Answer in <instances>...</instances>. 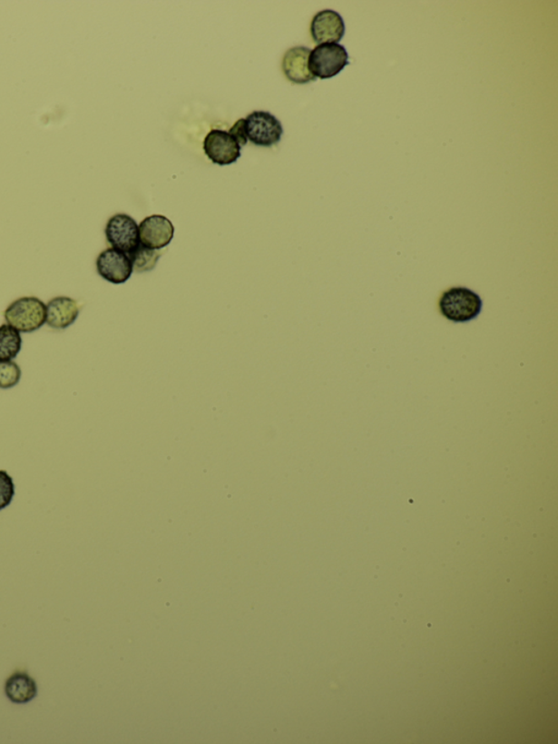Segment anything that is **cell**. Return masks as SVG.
<instances>
[{
    "label": "cell",
    "instance_id": "6da1fadb",
    "mask_svg": "<svg viewBox=\"0 0 558 744\" xmlns=\"http://www.w3.org/2000/svg\"><path fill=\"white\" fill-rule=\"evenodd\" d=\"M481 297L465 287H453L444 293L438 307L444 317L454 322H468L482 312Z\"/></svg>",
    "mask_w": 558,
    "mask_h": 744
},
{
    "label": "cell",
    "instance_id": "7a4b0ae2",
    "mask_svg": "<svg viewBox=\"0 0 558 744\" xmlns=\"http://www.w3.org/2000/svg\"><path fill=\"white\" fill-rule=\"evenodd\" d=\"M5 320L19 332H35L46 323V305L37 297H21L10 303Z\"/></svg>",
    "mask_w": 558,
    "mask_h": 744
},
{
    "label": "cell",
    "instance_id": "3957f363",
    "mask_svg": "<svg viewBox=\"0 0 558 744\" xmlns=\"http://www.w3.org/2000/svg\"><path fill=\"white\" fill-rule=\"evenodd\" d=\"M349 64L348 53L338 43L319 45L308 56V70L316 79H330L338 75Z\"/></svg>",
    "mask_w": 558,
    "mask_h": 744
},
{
    "label": "cell",
    "instance_id": "277c9868",
    "mask_svg": "<svg viewBox=\"0 0 558 744\" xmlns=\"http://www.w3.org/2000/svg\"><path fill=\"white\" fill-rule=\"evenodd\" d=\"M245 123L248 141L254 145L269 148L283 137V124L269 112L254 111L245 118Z\"/></svg>",
    "mask_w": 558,
    "mask_h": 744
},
{
    "label": "cell",
    "instance_id": "5b68a950",
    "mask_svg": "<svg viewBox=\"0 0 558 744\" xmlns=\"http://www.w3.org/2000/svg\"><path fill=\"white\" fill-rule=\"evenodd\" d=\"M105 235L112 248L129 254L140 244L139 226L132 216L118 213L108 220Z\"/></svg>",
    "mask_w": 558,
    "mask_h": 744
},
{
    "label": "cell",
    "instance_id": "8992f818",
    "mask_svg": "<svg viewBox=\"0 0 558 744\" xmlns=\"http://www.w3.org/2000/svg\"><path fill=\"white\" fill-rule=\"evenodd\" d=\"M203 150L214 164H234L241 156V146L229 132L212 129L204 139Z\"/></svg>",
    "mask_w": 558,
    "mask_h": 744
},
{
    "label": "cell",
    "instance_id": "52a82bcc",
    "mask_svg": "<svg viewBox=\"0 0 558 744\" xmlns=\"http://www.w3.org/2000/svg\"><path fill=\"white\" fill-rule=\"evenodd\" d=\"M96 270L103 279L112 284H123L132 278L133 267L126 253L108 248L96 260Z\"/></svg>",
    "mask_w": 558,
    "mask_h": 744
},
{
    "label": "cell",
    "instance_id": "ba28073f",
    "mask_svg": "<svg viewBox=\"0 0 558 744\" xmlns=\"http://www.w3.org/2000/svg\"><path fill=\"white\" fill-rule=\"evenodd\" d=\"M175 227L164 215H151L139 225L140 243L144 247L160 251L172 241Z\"/></svg>",
    "mask_w": 558,
    "mask_h": 744
},
{
    "label": "cell",
    "instance_id": "9c48e42d",
    "mask_svg": "<svg viewBox=\"0 0 558 744\" xmlns=\"http://www.w3.org/2000/svg\"><path fill=\"white\" fill-rule=\"evenodd\" d=\"M344 19L334 10H323L314 15L311 23V35L318 45L338 43L345 35Z\"/></svg>",
    "mask_w": 558,
    "mask_h": 744
},
{
    "label": "cell",
    "instance_id": "30bf717a",
    "mask_svg": "<svg viewBox=\"0 0 558 744\" xmlns=\"http://www.w3.org/2000/svg\"><path fill=\"white\" fill-rule=\"evenodd\" d=\"M308 56H310V50L306 46L292 47L285 53L281 67L290 83L307 84L317 80L308 70Z\"/></svg>",
    "mask_w": 558,
    "mask_h": 744
},
{
    "label": "cell",
    "instance_id": "8fae6325",
    "mask_svg": "<svg viewBox=\"0 0 558 744\" xmlns=\"http://www.w3.org/2000/svg\"><path fill=\"white\" fill-rule=\"evenodd\" d=\"M80 311L79 303L73 298H53L46 305V323L53 329H67L78 319Z\"/></svg>",
    "mask_w": 558,
    "mask_h": 744
},
{
    "label": "cell",
    "instance_id": "7c38bea8",
    "mask_svg": "<svg viewBox=\"0 0 558 744\" xmlns=\"http://www.w3.org/2000/svg\"><path fill=\"white\" fill-rule=\"evenodd\" d=\"M5 693L15 704L29 703L36 698V682L28 673L15 672L5 684Z\"/></svg>",
    "mask_w": 558,
    "mask_h": 744
},
{
    "label": "cell",
    "instance_id": "4fadbf2b",
    "mask_svg": "<svg viewBox=\"0 0 558 744\" xmlns=\"http://www.w3.org/2000/svg\"><path fill=\"white\" fill-rule=\"evenodd\" d=\"M23 347L19 331L9 324L0 325V362L13 361Z\"/></svg>",
    "mask_w": 558,
    "mask_h": 744
},
{
    "label": "cell",
    "instance_id": "5bb4252c",
    "mask_svg": "<svg viewBox=\"0 0 558 744\" xmlns=\"http://www.w3.org/2000/svg\"><path fill=\"white\" fill-rule=\"evenodd\" d=\"M132 263L133 270L138 273H149L155 269L157 263L162 256L159 251L146 248L143 244H139L132 253L127 254Z\"/></svg>",
    "mask_w": 558,
    "mask_h": 744
},
{
    "label": "cell",
    "instance_id": "9a60e30c",
    "mask_svg": "<svg viewBox=\"0 0 558 744\" xmlns=\"http://www.w3.org/2000/svg\"><path fill=\"white\" fill-rule=\"evenodd\" d=\"M21 369L13 361L0 362V389H12L20 382Z\"/></svg>",
    "mask_w": 558,
    "mask_h": 744
},
{
    "label": "cell",
    "instance_id": "2e32d148",
    "mask_svg": "<svg viewBox=\"0 0 558 744\" xmlns=\"http://www.w3.org/2000/svg\"><path fill=\"white\" fill-rule=\"evenodd\" d=\"M15 496L12 476L6 471H0V510L7 508Z\"/></svg>",
    "mask_w": 558,
    "mask_h": 744
},
{
    "label": "cell",
    "instance_id": "e0dca14e",
    "mask_svg": "<svg viewBox=\"0 0 558 744\" xmlns=\"http://www.w3.org/2000/svg\"><path fill=\"white\" fill-rule=\"evenodd\" d=\"M229 133L232 135V137H234L241 148L243 145L248 144L245 118H241L240 121H237L234 124V126L230 129Z\"/></svg>",
    "mask_w": 558,
    "mask_h": 744
}]
</instances>
